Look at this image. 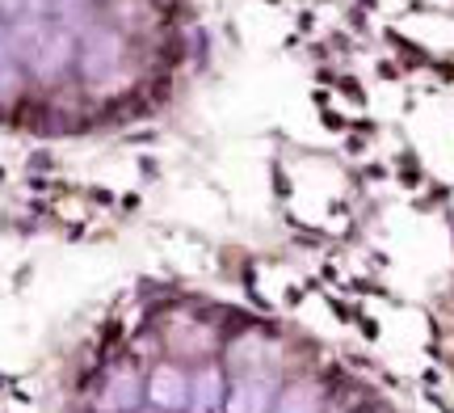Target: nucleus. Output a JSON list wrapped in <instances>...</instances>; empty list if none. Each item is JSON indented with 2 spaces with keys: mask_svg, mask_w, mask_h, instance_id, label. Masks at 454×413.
<instances>
[{
  "mask_svg": "<svg viewBox=\"0 0 454 413\" xmlns=\"http://www.w3.org/2000/svg\"><path fill=\"white\" fill-rule=\"evenodd\" d=\"M59 413H357L274 325L202 287L118 296L64 367Z\"/></svg>",
  "mask_w": 454,
  "mask_h": 413,
  "instance_id": "nucleus-1",
  "label": "nucleus"
},
{
  "mask_svg": "<svg viewBox=\"0 0 454 413\" xmlns=\"http://www.w3.org/2000/svg\"><path fill=\"white\" fill-rule=\"evenodd\" d=\"M198 55L194 0H0V131L89 139L152 123Z\"/></svg>",
  "mask_w": 454,
  "mask_h": 413,
  "instance_id": "nucleus-2",
  "label": "nucleus"
}]
</instances>
